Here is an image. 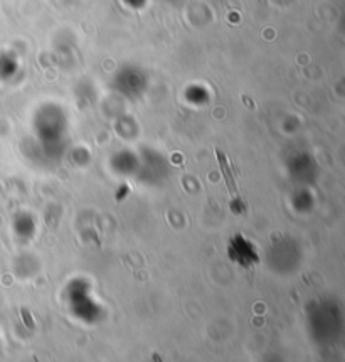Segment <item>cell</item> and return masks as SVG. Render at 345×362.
<instances>
[{
	"label": "cell",
	"instance_id": "obj_1",
	"mask_svg": "<svg viewBox=\"0 0 345 362\" xmlns=\"http://www.w3.org/2000/svg\"><path fill=\"white\" fill-rule=\"evenodd\" d=\"M216 153H218V158H219L221 172H223L226 184H228L229 192H231L233 211H234V213H242V211H245V206H242L240 191H238V185H236V182H234L233 172H231V167H229V163H228V158H226L224 153L219 152V150H216Z\"/></svg>",
	"mask_w": 345,
	"mask_h": 362
},
{
	"label": "cell",
	"instance_id": "obj_2",
	"mask_svg": "<svg viewBox=\"0 0 345 362\" xmlns=\"http://www.w3.org/2000/svg\"><path fill=\"white\" fill-rule=\"evenodd\" d=\"M153 361H156V362H162V361H160V357H158L157 354H153Z\"/></svg>",
	"mask_w": 345,
	"mask_h": 362
}]
</instances>
